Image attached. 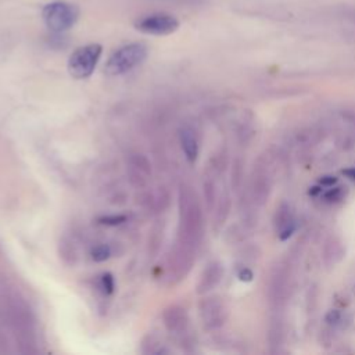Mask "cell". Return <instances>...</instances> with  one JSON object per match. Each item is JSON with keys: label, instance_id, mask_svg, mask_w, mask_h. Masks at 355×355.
I'll return each mask as SVG.
<instances>
[{"label": "cell", "instance_id": "14", "mask_svg": "<svg viewBox=\"0 0 355 355\" xmlns=\"http://www.w3.org/2000/svg\"><path fill=\"white\" fill-rule=\"evenodd\" d=\"M344 254H345V250L343 247V243L337 237L331 236L326 240L323 245V261L326 266L331 268L337 265L343 259Z\"/></svg>", "mask_w": 355, "mask_h": 355}, {"label": "cell", "instance_id": "9", "mask_svg": "<svg viewBox=\"0 0 355 355\" xmlns=\"http://www.w3.org/2000/svg\"><path fill=\"white\" fill-rule=\"evenodd\" d=\"M162 322L169 334H172L179 343L187 344L190 319L184 308L179 305H169L162 312Z\"/></svg>", "mask_w": 355, "mask_h": 355}, {"label": "cell", "instance_id": "16", "mask_svg": "<svg viewBox=\"0 0 355 355\" xmlns=\"http://www.w3.org/2000/svg\"><path fill=\"white\" fill-rule=\"evenodd\" d=\"M229 211H230V198L227 194H223L220 201L218 202V207H216V212H215V223L216 225H223V222L226 220L227 215H229Z\"/></svg>", "mask_w": 355, "mask_h": 355}, {"label": "cell", "instance_id": "11", "mask_svg": "<svg viewBox=\"0 0 355 355\" xmlns=\"http://www.w3.org/2000/svg\"><path fill=\"white\" fill-rule=\"evenodd\" d=\"M273 225L280 240H287L295 232V227H297L295 218L293 215L291 208L286 202H282L276 208V212L273 216Z\"/></svg>", "mask_w": 355, "mask_h": 355}, {"label": "cell", "instance_id": "19", "mask_svg": "<svg viewBox=\"0 0 355 355\" xmlns=\"http://www.w3.org/2000/svg\"><path fill=\"white\" fill-rule=\"evenodd\" d=\"M111 254H112V251H111V247L108 244H98V245L93 247L92 251H90L92 259L96 261V262L107 261L111 257Z\"/></svg>", "mask_w": 355, "mask_h": 355}, {"label": "cell", "instance_id": "2", "mask_svg": "<svg viewBox=\"0 0 355 355\" xmlns=\"http://www.w3.org/2000/svg\"><path fill=\"white\" fill-rule=\"evenodd\" d=\"M148 54V49L144 43L135 42L125 44L115 50L105 62L104 72L108 76H119L123 75L136 67H139Z\"/></svg>", "mask_w": 355, "mask_h": 355}, {"label": "cell", "instance_id": "7", "mask_svg": "<svg viewBox=\"0 0 355 355\" xmlns=\"http://www.w3.org/2000/svg\"><path fill=\"white\" fill-rule=\"evenodd\" d=\"M198 313L204 329L216 330L222 327L227 319V308L216 295L204 297L198 302Z\"/></svg>", "mask_w": 355, "mask_h": 355}, {"label": "cell", "instance_id": "17", "mask_svg": "<svg viewBox=\"0 0 355 355\" xmlns=\"http://www.w3.org/2000/svg\"><path fill=\"white\" fill-rule=\"evenodd\" d=\"M269 344L270 345H280L282 344V340H283V326H282V322L280 319H273L270 322V326H269Z\"/></svg>", "mask_w": 355, "mask_h": 355}, {"label": "cell", "instance_id": "10", "mask_svg": "<svg viewBox=\"0 0 355 355\" xmlns=\"http://www.w3.org/2000/svg\"><path fill=\"white\" fill-rule=\"evenodd\" d=\"M129 180L135 187H143L151 175V166L148 159L141 154H133L128 161Z\"/></svg>", "mask_w": 355, "mask_h": 355}, {"label": "cell", "instance_id": "4", "mask_svg": "<svg viewBox=\"0 0 355 355\" xmlns=\"http://www.w3.org/2000/svg\"><path fill=\"white\" fill-rule=\"evenodd\" d=\"M79 17V10L76 6L64 3V1H53L43 7L42 18L46 26L53 32H64L75 25Z\"/></svg>", "mask_w": 355, "mask_h": 355}, {"label": "cell", "instance_id": "25", "mask_svg": "<svg viewBox=\"0 0 355 355\" xmlns=\"http://www.w3.org/2000/svg\"><path fill=\"white\" fill-rule=\"evenodd\" d=\"M344 173L349 178V179H352V180H355V166H352V168H348V169H345L344 171Z\"/></svg>", "mask_w": 355, "mask_h": 355}, {"label": "cell", "instance_id": "8", "mask_svg": "<svg viewBox=\"0 0 355 355\" xmlns=\"http://www.w3.org/2000/svg\"><path fill=\"white\" fill-rule=\"evenodd\" d=\"M135 28L146 35L165 36L173 33L179 28V21L166 12H154L139 18Z\"/></svg>", "mask_w": 355, "mask_h": 355}, {"label": "cell", "instance_id": "5", "mask_svg": "<svg viewBox=\"0 0 355 355\" xmlns=\"http://www.w3.org/2000/svg\"><path fill=\"white\" fill-rule=\"evenodd\" d=\"M273 186V175L268 159L259 157L254 164L251 178H250V197L252 202L258 207L265 205L269 200Z\"/></svg>", "mask_w": 355, "mask_h": 355}, {"label": "cell", "instance_id": "18", "mask_svg": "<svg viewBox=\"0 0 355 355\" xmlns=\"http://www.w3.org/2000/svg\"><path fill=\"white\" fill-rule=\"evenodd\" d=\"M143 352L144 354H168L169 349L162 344V341H159L154 336H150L147 338V343H143Z\"/></svg>", "mask_w": 355, "mask_h": 355}, {"label": "cell", "instance_id": "21", "mask_svg": "<svg viewBox=\"0 0 355 355\" xmlns=\"http://www.w3.org/2000/svg\"><path fill=\"white\" fill-rule=\"evenodd\" d=\"M128 219L126 215H104L101 218H98V223L105 225V226H118L125 223Z\"/></svg>", "mask_w": 355, "mask_h": 355}, {"label": "cell", "instance_id": "23", "mask_svg": "<svg viewBox=\"0 0 355 355\" xmlns=\"http://www.w3.org/2000/svg\"><path fill=\"white\" fill-rule=\"evenodd\" d=\"M237 276H239V279L243 280V282H250V280H252V276H254V275H252L251 269L243 266V268L240 269V272L237 273Z\"/></svg>", "mask_w": 355, "mask_h": 355}, {"label": "cell", "instance_id": "1", "mask_svg": "<svg viewBox=\"0 0 355 355\" xmlns=\"http://www.w3.org/2000/svg\"><path fill=\"white\" fill-rule=\"evenodd\" d=\"M204 236V214L196 191L189 186L179 190V226L176 245L197 250Z\"/></svg>", "mask_w": 355, "mask_h": 355}, {"label": "cell", "instance_id": "12", "mask_svg": "<svg viewBox=\"0 0 355 355\" xmlns=\"http://www.w3.org/2000/svg\"><path fill=\"white\" fill-rule=\"evenodd\" d=\"M222 277H223V266L216 261L209 262L200 275V279L196 286V288H197L196 291L198 294L209 293L220 283Z\"/></svg>", "mask_w": 355, "mask_h": 355}, {"label": "cell", "instance_id": "22", "mask_svg": "<svg viewBox=\"0 0 355 355\" xmlns=\"http://www.w3.org/2000/svg\"><path fill=\"white\" fill-rule=\"evenodd\" d=\"M232 182L234 183V186H239L241 182V176H243V164L241 161H236L234 166H233V172H232Z\"/></svg>", "mask_w": 355, "mask_h": 355}, {"label": "cell", "instance_id": "24", "mask_svg": "<svg viewBox=\"0 0 355 355\" xmlns=\"http://www.w3.org/2000/svg\"><path fill=\"white\" fill-rule=\"evenodd\" d=\"M334 183H336V178H334V176H324L323 179H320V184L333 186Z\"/></svg>", "mask_w": 355, "mask_h": 355}, {"label": "cell", "instance_id": "6", "mask_svg": "<svg viewBox=\"0 0 355 355\" xmlns=\"http://www.w3.org/2000/svg\"><path fill=\"white\" fill-rule=\"evenodd\" d=\"M290 280H291L290 265L287 262H279L270 273L269 287H268L269 302L275 309L282 308L283 304L286 302L290 291Z\"/></svg>", "mask_w": 355, "mask_h": 355}, {"label": "cell", "instance_id": "3", "mask_svg": "<svg viewBox=\"0 0 355 355\" xmlns=\"http://www.w3.org/2000/svg\"><path fill=\"white\" fill-rule=\"evenodd\" d=\"M103 47L98 43H90L78 47L68 58V72L75 79H86L93 72L101 57Z\"/></svg>", "mask_w": 355, "mask_h": 355}, {"label": "cell", "instance_id": "13", "mask_svg": "<svg viewBox=\"0 0 355 355\" xmlns=\"http://www.w3.org/2000/svg\"><path fill=\"white\" fill-rule=\"evenodd\" d=\"M179 143L182 147V151L186 157V159L193 164L197 161L198 154H200V143H198V137L197 133L194 132V129L184 126L179 130Z\"/></svg>", "mask_w": 355, "mask_h": 355}, {"label": "cell", "instance_id": "15", "mask_svg": "<svg viewBox=\"0 0 355 355\" xmlns=\"http://www.w3.org/2000/svg\"><path fill=\"white\" fill-rule=\"evenodd\" d=\"M97 287L100 290V293L103 295H111L115 290V280H114V276L108 272H104L98 276V280H97Z\"/></svg>", "mask_w": 355, "mask_h": 355}, {"label": "cell", "instance_id": "20", "mask_svg": "<svg viewBox=\"0 0 355 355\" xmlns=\"http://www.w3.org/2000/svg\"><path fill=\"white\" fill-rule=\"evenodd\" d=\"M345 193H347L345 187H343V186L333 187V186H331V187L323 194V198H324V201H327V202H338V201L344 200Z\"/></svg>", "mask_w": 355, "mask_h": 355}]
</instances>
